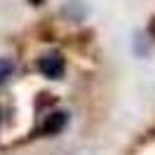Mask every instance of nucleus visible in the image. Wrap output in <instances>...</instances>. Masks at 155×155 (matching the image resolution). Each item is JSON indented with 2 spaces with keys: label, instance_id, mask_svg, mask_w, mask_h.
Here are the masks:
<instances>
[{
  "label": "nucleus",
  "instance_id": "f03ea898",
  "mask_svg": "<svg viewBox=\"0 0 155 155\" xmlns=\"http://www.w3.org/2000/svg\"><path fill=\"white\" fill-rule=\"evenodd\" d=\"M66 122H68L66 113H64V110H54V113H49L47 120H45V125H42V134H45V136L59 134V132L66 127Z\"/></svg>",
  "mask_w": 155,
  "mask_h": 155
},
{
  "label": "nucleus",
  "instance_id": "f257e3e1",
  "mask_svg": "<svg viewBox=\"0 0 155 155\" xmlns=\"http://www.w3.org/2000/svg\"><path fill=\"white\" fill-rule=\"evenodd\" d=\"M38 71L47 78V80H59V78L66 73V61H64L61 54L52 52V54H45V57L38 61Z\"/></svg>",
  "mask_w": 155,
  "mask_h": 155
},
{
  "label": "nucleus",
  "instance_id": "7ed1b4c3",
  "mask_svg": "<svg viewBox=\"0 0 155 155\" xmlns=\"http://www.w3.org/2000/svg\"><path fill=\"white\" fill-rule=\"evenodd\" d=\"M12 73H14V61L7 57H0V85L7 82L12 78Z\"/></svg>",
  "mask_w": 155,
  "mask_h": 155
},
{
  "label": "nucleus",
  "instance_id": "39448f33",
  "mask_svg": "<svg viewBox=\"0 0 155 155\" xmlns=\"http://www.w3.org/2000/svg\"><path fill=\"white\" fill-rule=\"evenodd\" d=\"M38 5H40V0H38Z\"/></svg>",
  "mask_w": 155,
  "mask_h": 155
},
{
  "label": "nucleus",
  "instance_id": "20e7f679",
  "mask_svg": "<svg viewBox=\"0 0 155 155\" xmlns=\"http://www.w3.org/2000/svg\"><path fill=\"white\" fill-rule=\"evenodd\" d=\"M0 120H2V113H0Z\"/></svg>",
  "mask_w": 155,
  "mask_h": 155
}]
</instances>
